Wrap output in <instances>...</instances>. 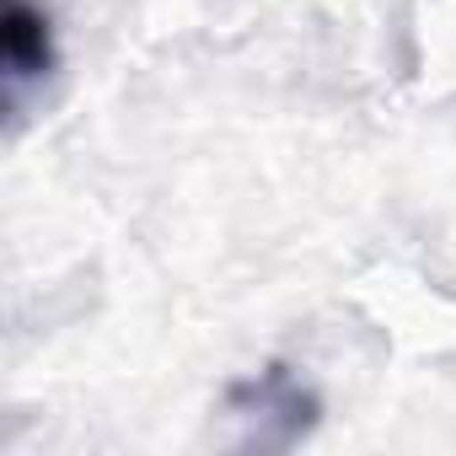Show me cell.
<instances>
[{"label":"cell","instance_id":"1","mask_svg":"<svg viewBox=\"0 0 456 456\" xmlns=\"http://www.w3.org/2000/svg\"><path fill=\"white\" fill-rule=\"evenodd\" d=\"M0 76H6V108H22V97L54 70V33L33 0H6V28H0Z\"/></svg>","mask_w":456,"mask_h":456}]
</instances>
